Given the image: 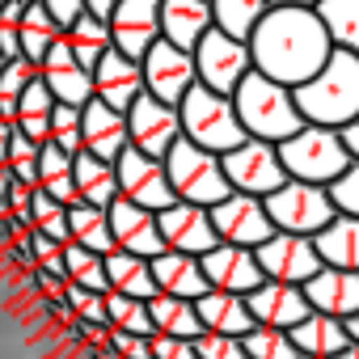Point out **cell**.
<instances>
[{
    "label": "cell",
    "mask_w": 359,
    "mask_h": 359,
    "mask_svg": "<svg viewBox=\"0 0 359 359\" xmlns=\"http://www.w3.org/2000/svg\"><path fill=\"white\" fill-rule=\"evenodd\" d=\"M338 135H342V144H346L351 161H359V118H355V123H346V127H342Z\"/></svg>",
    "instance_id": "f907efd6"
},
{
    "label": "cell",
    "mask_w": 359,
    "mask_h": 359,
    "mask_svg": "<svg viewBox=\"0 0 359 359\" xmlns=\"http://www.w3.org/2000/svg\"><path fill=\"white\" fill-rule=\"evenodd\" d=\"M34 76H39L34 64H26V60H5V68H0V97H18Z\"/></svg>",
    "instance_id": "bcb514c9"
},
{
    "label": "cell",
    "mask_w": 359,
    "mask_h": 359,
    "mask_svg": "<svg viewBox=\"0 0 359 359\" xmlns=\"http://www.w3.org/2000/svg\"><path fill=\"white\" fill-rule=\"evenodd\" d=\"M296 110L309 127H334L342 131L346 123L359 118V60L346 51H330L317 76L292 89Z\"/></svg>",
    "instance_id": "7a4b0ae2"
},
{
    "label": "cell",
    "mask_w": 359,
    "mask_h": 359,
    "mask_svg": "<svg viewBox=\"0 0 359 359\" xmlns=\"http://www.w3.org/2000/svg\"><path fill=\"white\" fill-rule=\"evenodd\" d=\"M279 161L287 169L292 182H313V187H330L334 177L351 165V152L342 144V135L334 127H300L292 140L279 144Z\"/></svg>",
    "instance_id": "8992f818"
},
{
    "label": "cell",
    "mask_w": 359,
    "mask_h": 359,
    "mask_svg": "<svg viewBox=\"0 0 359 359\" xmlns=\"http://www.w3.org/2000/svg\"><path fill=\"white\" fill-rule=\"evenodd\" d=\"M220 169H224L229 191L254 195V199H266L271 191H279L287 182V169L279 161V148L275 144H262V140H245L233 152H224L220 156Z\"/></svg>",
    "instance_id": "9c48e42d"
},
{
    "label": "cell",
    "mask_w": 359,
    "mask_h": 359,
    "mask_svg": "<svg viewBox=\"0 0 359 359\" xmlns=\"http://www.w3.org/2000/svg\"><path fill=\"white\" fill-rule=\"evenodd\" d=\"M30 229L51 237L55 245H68V208L34 187V195H30Z\"/></svg>",
    "instance_id": "f35d334b"
},
{
    "label": "cell",
    "mask_w": 359,
    "mask_h": 359,
    "mask_svg": "<svg viewBox=\"0 0 359 359\" xmlns=\"http://www.w3.org/2000/svg\"><path fill=\"white\" fill-rule=\"evenodd\" d=\"M334 359H359V342H351V346H342Z\"/></svg>",
    "instance_id": "11a10c76"
},
{
    "label": "cell",
    "mask_w": 359,
    "mask_h": 359,
    "mask_svg": "<svg viewBox=\"0 0 359 359\" xmlns=\"http://www.w3.org/2000/svg\"><path fill=\"white\" fill-rule=\"evenodd\" d=\"M330 34L317 18V9H266V18L250 34V60L254 72L266 81H279L287 89L304 85L321 72L330 60Z\"/></svg>",
    "instance_id": "6da1fadb"
},
{
    "label": "cell",
    "mask_w": 359,
    "mask_h": 359,
    "mask_svg": "<svg viewBox=\"0 0 359 359\" xmlns=\"http://www.w3.org/2000/svg\"><path fill=\"white\" fill-rule=\"evenodd\" d=\"M233 110H237L250 140H262V144H275V148L304 127L292 89L279 85V81H266L262 72H250L233 89Z\"/></svg>",
    "instance_id": "3957f363"
},
{
    "label": "cell",
    "mask_w": 359,
    "mask_h": 359,
    "mask_svg": "<svg viewBox=\"0 0 359 359\" xmlns=\"http://www.w3.org/2000/svg\"><path fill=\"white\" fill-rule=\"evenodd\" d=\"M81 148L93 152L97 161H110L127 148V118L110 106H102L97 97L81 106Z\"/></svg>",
    "instance_id": "7402d4cb"
},
{
    "label": "cell",
    "mask_w": 359,
    "mask_h": 359,
    "mask_svg": "<svg viewBox=\"0 0 359 359\" xmlns=\"http://www.w3.org/2000/svg\"><path fill=\"white\" fill-rule=\"evenodd\" d=\"M148 351H152V359H199L191 338H169V334H152Z\"/></svg>",
    "instance_id": "7dc6e473"
},
{
    "label": "cell",
    "mask_w": 359,
    "mask_h": 359,
    "mask_svg": "<svg viewBox=\"0 0 359 359\" xmlns=\"http://www.w3.org/2000/svg\"><path fill=\"white\" fill-rule=\"evenodd\" d=\"M254 258H258L262 279L296 283V287H304V283L321 271V258H317L313 237H296V233H275L271 241H262V245L254 250Z\"/></svg>",
    "instance_id": "5bb4252c"
},
{
    "label": "cell",
    "mask_w": 359,
    "mask_h": 359,
    "mask_svg": "<svg viewBox=\"0 0 359 359\" xmlns=\"http://www.w3.org/2000/svg\"><path fill=\"white\" fill-rule=\"evenodd\" d=\"M93 97L102 102V106H110V110H118V114H127L131 110V102L144 93V76H140V60H127V55H118L114 47L93 64Z\"/></svg>",
    "instance_id": "ffe728a7"
},
{
    "label": "cell",
    "mask_w": 359,
    "mask_h": 359,
    "mask_svg": "<svg viewBox=\"0 0 359 359\" xmlns=\"http://www.w3.org/2000/svg\"><path fill=\"white\" fill-rule=\"evenodd\" d=\"M245 309H250L254 325H266V330H292L313 313L296 283H275V279H262L245 296Z\"/></svg>",
    "instance_id": "d6986e66"
},
{
    "label": "cell",
    "mask_w": 359,
    "mask_h": 359,
    "mask_svg": "<svg viewBox=\"0 0 359 359\" xmlns=\"http://www.w3.org/2000/svg\"><path fill=\"white\" fill-rule=\"evenodd\" d=\"M106 330H123V334H140V338H152L148 300H135V296H118V292H106Z\"/></svg>",
    "instance_id": "8d00e7d4"
},
{
    "label": "cell",
    "mask_w": 359,
    "mask_h": 359,
    "mask_svg": "<svg viewBox=\"0 0 359 359\" xmlns=\"http://www.w3.org/2000/svg\"><path fill=\"white\" fill-rule=\"evenodd\" d=\"M195 355H199V359H245L241 338H229V334H208V330L195 338Z\"/></svg>",
    "instance_id": "ee69618b"
},
{
    "label": "cell",
    "mask_w": 359,
    "mask_h": 359,
    "mask_svg": "<svg viewBox=\"0 0 359 359\" xmlns=\"http://www.w3.org/2000/svg\"><path fill=\"white\" fill-rule=\"evenodd\" d=\"M321 0H271V9H317Z\"/></svg>",
    "instance_id": "f5cc1de1"
},
{
    "label": "cell",
    "mask_w": 359,
    "mask_h": 359,
    "mask_svg": "<svg viewBox=\"0 0 359 359\" xmlns=\"http://www.w3.org/2000/svg\"><path fill=\"white\" fill-rule=\"evenodd\" d=\"M212 5V26L216 30H224L229 39H241V43H250V34H254V26L266 18V9H271V0H208Z\"/></svg>",
    "instance_id": "1f68e13d"
},
{
    "label": "cell",
    "mask_w": 359,
    "mask_h": 359,
    "mask_svg": "<svg viewBox=\"0 0 359 359\" xmlns=\"http://www.w3.org/2000/svg\"><path fill=\"white\" fill-rule=\"evenodd\" d=\"M72 187H76V199L89 203V208H110L118 199V177H114V165L110 161H97L93 152H76L72 156Z\"/></svg>",
    "instance_id": "4316f807"
},
{
    "label": "cell",
    "mask_w": 359,
    "mask_h": 359,
    "mask_svg": "<svg viewBox=\"0 0 359 359\" xmlns=\"http://www.w3.org/2000/svg\"><path fill=\"white\" fill-rule=\"evenodd\" d=\"M300 292H304L313 313H325V317H338V321H351L359 313V271L321 266Z\"/></svg>",
    "instance_id": "44dd1931"
},
{
    "label": "cell",
    "mask_w": 359,
    "mask_h": 359,
    "mask_svg": "<svg viewBox=\"0 0 359 359\" xmlns=\"http://www.w3.org/2000/svg\"><path fill=\"white\" fill-rule=\"evenodd\" d=\"M208 212H212V229H216V237H220L224 245L258 250L262 241L275 237V224H271L262 199H254V195H237V191H233L229 199H220V203L208 208Z\"/></svg>",
    "instance_id": "4fadbf2b"
},
{
    "label": "cell",
    "mask_w": 359,
    "mask_h": 359,
    "mask_svg": "<svg viewBox=\"0 0 359 359\" xmlns=\"http://www.w3.org/2000/svg\"><path fill=\"white\" fill-rule=\"evenodd\" d=\"M148 266H152V283H156L161 296L199 300V296L208 292L203 266H199V258H191V254H173V250H165V254L148 258Z\"/></svg>",
    "instance_id": "cb8c5ba5"
},
{
    "label": "cell",
    "mask_w": 359,
    "mask_h": 359,
    "mask_svg": "<svg viewBox=\"0 0 359 359\" xmlns=\"http://www.w3.org/2000/svg\"><path fill=\"white\" fill-rule=\"evenodd\" d=\"M106 220H110V241H114V250L135 254V258H156V254H165V241H161V229H156V212L135 208V203H127V199L118 195V199L106 208Z\"/></svg>",
    "instance_id": "e0dca14e"
},
{
    "label": "cell",
    "mask_w": 359,
    "mask_h": 359,
    "mask_svg": "<svg viewBox=\"0 0 359 359\" xmlns=\"http://www.w3.org/2000/svg\"><path fill=\"white\" fill-rule=\"evenodd\" d=\"M68 241H72V245H81V250H93V254H110V250H114V241H110L106 208L72 203V208H68Z\"/></svg>",
    "instance_id": "d6a6232c"
},
{
    "label": "cell",
    "mask_w": 359,
    "mask_h": 359,
    "mask_svg": "<svg viewBox=\"0 0 359 359\" xmlns=\"http://www.w3.org/2000/svg\"><path fill=\"white\" fill-rule=\"evenodd\" d=\"M212 30V5L208 0H161V39L195 51L199 39Z\"/></svg>",
    "instance_id": "603a6c76"
},
{
    "label": "cell",
    "mask_w": 359,
    "mask_h": 359,
    "mask_svg": "<svg viewBox=\"0 0 359 359\" xmlns=\"http://www.w3.org/2000/svg\"><path fill=\"white\" fill-rule=\"evenodd\" d=\"M114 177H118V195L135 208H148V212H165L173 199L169 191V177H165V165L156 156H144L135 152L131 144L114 156Z\"/></svg>",
    "instance_id": "8fae6325"
},
{
    "label": "cell",
    "mask_w": 359,
    "mask_h": 359,
    "mask_svg": "<svg viewBox=\"0 0 359 359\" xmlns=\"http://www.w3.org/2000/svg\"><path fill=\"white\" fill-rule=\"evenodd\" d=\"M110 47L127 60H144V51L161 39V0H118L106 18Z\"/></svg>",
    "instance_id": "9a60e30c"
},
{
    "label": "cell",
    "mask_w": 359,
    "mask_h": 359,
    "mask_svg": "<svg viewBox=\"0 0 359 359\" xmlns=\"http://www.w3.org/2000/svg\"><path fill=\"white\" fill-rule=\"evenodd\" d=\"M43 76V85H47V93L60 102V106H85V102H93V76L81 68V64H68V68H43L39 72Z\"/></svg>",
    "instance_id": "d590c367"
},
{
    "label": "cell",
    "mask_w": 359,
    "mask_h": 359,
    "mask_svg": "<svg viewBox=\"0 0 359 359\" xmlns=\"http://www.w3.org/2000/svg\"><path fill=\"white\" fill-rule=\"evenodd\" d=\"M317 258L321 266H334V271H359V216H334L317 237Z\"/></svg>",
    "instance_id": "83f0119b"
},
{
    "label": "cell",
    "mask_w": 359,
    "mask_h": 359,
    "mask_svg": "<svg viewBox=\"0 0 359 359\" xmlns=\"http://www.w3.org/2000/svg\"><path fill=\"white\" fill-rule=\"evenodd\" d=\"M140 76H144V93L165 102V106H177L199 81H195V55L173 47L165 39H156L144 60H140Z\"/></svg>",
    "instance_id": "30bf717a"
},
{
    "label": "cell",
    "mask_w": 359,
    "mask_h": 359,
    "mask_svg": "<svg viewBox=\"0 0 359 359\" xmlns=\"http://www.w3.org/2000/svg\"><path fill=\"white\" fill-rule=\"evenodd\" d=\"M39 5L51 13V22H55L60 30H68V26L85 13V0H39Z\"/></svg>",
    "instance_id": "c3c4849f"
},
{
    "label": "cell",
    "mask_w": 359,
    "mask_h": 359,
    "mask_svg": "<svg viewBox=\"0 0 359 359\" xmlns=\"http://www.w3.org/2000/svg\"><path fill=\"white\" fill-rule=\"evenodd\" d=\"M64 30L51 22V13L43 9V5H26L22 9V22H18V39H22V55H26V64H43V55H47V47L60 39Z\"/></svg>",
    "instance_id": "e575fe53"
},
{
    "label": "cell",
    "mask_w": 359,
    "mask_h": 359,
    "mask_svg": "<svg viewBox=\"0 0 359 359\" xmlns=\"http://www.w3.org/2000/svg\"><path fill=\"white\" fill-rule=\"evenodd\" d=\"M262 208H266L275 233H296V237H317V233L338 216L325 187L292 182V177H287L279 191H271V195L262 199Z\"/></svg>",
    "instance_id": "52a82bcc"
},
{
    "label": "cell",
    "mask_w": 359,
    "mask_h": 359,
    "mask_svg": "<svg viewBox=\"0 0 359 359\" xmlns=\"http://www.w3.org/2000/svg\"><path fill=\"white\" fill-rule=\"evenodd\" d=\"M9 135H13V123H5V118H0V144H5Z\"/></svg>",
    "instance_id": "6f0895ef"
},
{
    "label": "cell",
    "mask_w": 359,
    "mask_h": 359,
    "mask_svg": "<svg viewBox=\"0 0 359 359\" xmlns=\"http://www.w3.org/2000/svg\"><path fill=\"white\" fill-rule=\"evenodd\" d=\"M287 338H292V346L300 351V359H334L342 346H351L346 321L325 317V313H309L300 325L287 330Z\"/></svg>",
    "instance_id": "d4e9b609"
},
{
    "label": "cell",
    "mask_w": 359,
    "mask_h": 359,
    "mask_svg": "<svg viewBox=\"0 0 359 359\" xmlns=\"http://www.w3.org/2000/svg\"><path fill=\"white\" fill-rule=\"evenodd\" d=\"M127 118V144L144 156H165L177 140H182V123H177V106H165L148 93H140L131 102V110L123 114Z\"/></svg>",
    "instance_id": "7c38bea8"
},
{
    "label": "cell",
    "mask_w": 359,
    "mask_h": 359,
    "mask_svg": "<svg viewBox=\"0 0 359 359\" xmlns=\"http://www.w3.org/2000/svg\"><path fill=\"white\" fill-rule=\"evenodd\" d=\"M114 5H118V0H85V13H93V18H110L114 13Z\"/></svg>",
    "instance_id": "816d5d0a"
},
{
    "label": "cell",
    "mask_w": 359,
    "mask_h": 359,
    "mask_svg": "<svg viewBox=\"0 0 359 359\" xmlns=\"http://www.w3.org/2000/svg\"><path fill=\"white\" fill-rule=\"evenodd\" d=\"M346 334H351V342H359V313H355V317L346 321Z\"/></svg>",
    "instance_id": "9f6ffc18"
},
{
    "label": "cell",
    "mask_w": 359,
    "mask_h": 359,
    "mask_svg": "<svg viewBox=\"0 0 359 359\" xmlns=\"http://www.w3.org/2000/svg\"><path fill=\"white\" fill-rule=\"evenodd\" d=\"M0 118H5V123H18V97H0Z\"/></svg>",
    "instance_id": "db71d44e"
},
{
    "label": "cell",
    "mask_w": 359,
    "mask_h": 359,
    "mask_svg": "<svg viewBox=\"0 0 359 359\" xmlns=\"http://www.w3.org/2000/svg\"><path fill=\"white\" fill-rule=\"evenodd\" d=\"M165 177H169V191L177 203H195V208H216L220 199H229V182H224V169L220 156L208 148H195L191 140H177L165 156Z\"/></svg>",
    "instance_id": "5b68a950"
},
{
    "label": "cell",
    "mask_w": 359,
    "mask_h": 359,
    "mask_svg": "<svg viewBox=\"0 0 359 359\" xmlns=\"http://www.w3.org/2000/svg\"><path fill=\"white\" fill-rule=\"evenodd\" d=\"M22 5H39V0H22Z\"/></svg>",
    "instance_id": "680465c9"
},
{
    "label": "cell",
    "mask_w": 359,
    "mask_h": 359,
    "mask_svg": "<svg viewBox=\"0 0 359 359\" xmlns=\"http://www.w3.org/2000/svg\"><path fill=\"white\" fill-rule=\"evenodd\" d=\"M64 304L76 321L106 325V292H89V287H76V283L64 279Z\"/></svg>",
    "instance_id": "60d3db41"
},
{
    "label": "cell",
    "mask_w": 359,
    "mask_h": 359,
    "mask_svg": "<svg viewBox=\"0 0 359 359\" xmlns=\"http://www.w3.org/2000/svg\"><path fill=\"white\" fill-rule=\"evenodd\" d=\"M64 39H68V47H72V60H76L85 72H93V64L110 51V30H106V22L93 18V13H81V18L64 30Z\"/></svg>",
    "instance_id": "836d02e7"
},
{
    "label": "cell",
    "mask_w": 359,
    "mask_h": 359,
    "mask_svg": "<svg viewBox=\"0 0 359 359\" xmlns=\"http://www.w3.org/2000/svg\"><path fill=\"white\" fill-rule=\"evenodd\" d=\"M0 5H5V0H0Z\"/></svg>",
    "instance_id": "91938a15"
},
{
    "label": "cell",
    "mask_w": 359,
    "mask_h": 359,
    "mask_svg": "<svg viewBox=\"0 0 359 359\" xmlns=\"http://www.w3.org/2000/svg\"><path fill=\"white\" fill-rule=\"evenodd\" d=\"M241 351H245V359H300L287 330H266V325H254L241 338Z\"/></svg>",
    "instance_id": "ab89813d"
},
{
    "label": "cell",
    "mask_w": 359,
    "mask_h": 359,
    "mask_svg": "<svg viewBox=\"0 0 359 359\" xmlns=\"http://www.w3.org/2000/svg\"><path fill=\"white\" fill-rule=\"evenodd\" d=\"M317 18L330 34V47L359 60V0H321Z\"/></svg>",
    "instance_id": "4dcf8cb0"
},
{
    "label": "cell",
    "mask_w": 359,
    "mask_h": 359,
    "mask_svg": "<svg viewBox=\"0 0 359 359\" xmlns=\"http://www.w3.org/2000/svg\"><path fill=\"white\" fill-rule=\"evenodd\" d=\"M51 106H55V97L47 93V85H43V76H34L22 93H18V118H34V114H51Z\"/></svg>",
    "instance_id": "f6af8a7d"
},
{
    "label": "cell",
    "mask_w": 359,
    "mask_h": 359,
    "mask_svg": "<svg viewBox=\"0 0 359 359\" xmlns=\"http://www.w3.org/2000/svg\"><path fill=\"white\" fill-rule=\"evenodd\" d=\"M177 123H182V140H191L195 148H208L216 156L233 152L237 144H245V127L233 110V97L212 93L203 85H195L182 102H177Z\"/></svg>",
    "instance_id": "277c9868"
},
{
    "label": "cell",
    "mask_w": 359,
    "mask_h": 359,
    "mask_svg": "<svg viewBox=\"0 0 359 359\" xmlns=\"http://www.w3.org/2000/svg\"><path fill=\"white\" fill-rule=\"evenodd\" d=\"M325 191H330V203L338 216H359V161H351Z\"/></svg>",
    "instance_id": "7bdbcfd3"
},
{
    "label": "cell",
    "mask_w": 359,
    "mask_h": 359,
    "mask_svg": "<svg viewBox=\"0 0 359 359\" xmlns=\"http://www.w3.org/2000/svg\"><path fill=\"white\" fill-rule=\"evenodd\" d=\"M203 266V279L212 292H233V296H250L258 283H262V271H258V258L254 250H241V245H216L199 258Z\"/></svg>",
    "instance_id": "ac0fdd59"
},
{
    "label": "cell",
    "mask_w": 359,
    "mask_h": 359,
    "mask_svg": "<svg viewBox=\"0 0 359 359\" xmlns=\"http://www.w3.org/2000/svg\"><path fill=\"white\" fill-rule=\"evenodd\" d=\"M51 144L68 156L81 152V110L76 106H51Z\"/></svg>",
    "instance_id": "b9f144b4"
},
{
    "label": "cell",
    "mask_w": 359,
    "mask_h": 359,
    "mask_svg": "<svg viewBox=\"0 0 359 359\" xmlns=\"http://www.w3.org/2000/svg\"><path fill=\"white\" fill-rule=\"evenodd\" d=\"M195 55V81L212 93H224L233 97V89L254 72V60H250V43L241 39H229L224 30H208L199 39V47L191 51Z\"/></svg>",
    "instance_id": "ba28073f"
},
{
    "label": "cell",
    "mask_w": 359,
    "mask_h": 359,
    "mask_svg": "<svg viewBox=\"0 0 359 359\" xmlns=\"http://www.w3.org/2000/svg\"><path fill=\"white\" fill-rule=\"evenodd\" d=\"M148 317H152V334H169V338H199L203 325H199V313H195V300H177V296H152L148 300Z\"/></svg>",
    "instance_id": "f546056e"
},
{
    "label": "cell",
    "mask_w": 359,
    "mask_h": 359,
    "mask_svg": "<svg viewBox=\"0 0 359 359\" xmlns=\"http://www.w3.org/2000/svg\"><path fill=\"white\" fill-rule=\"evenodd\" d=\"M102 266H106V287H110V292H118V296H135V300H152V296H156V283H152V266H148V258H135V254L110 250V254H102Z\"/></svg>",
    "instance_id": "f1b7e54d"
},
{
    "label": "cell",
    "mask_w": 359,
    "mask_h": 359,
    "mask_svg": "<svg viewBox=\"0 0 359 359\" xmlns=\"http://www.w3.org/2000/svg\"><path fill=\"white\" fill-rule=\"evenodd\" d=\"M64 279L76 283V287H89V292H110L106 287V266H102V254L93 250H81V245H64Z\"/></svg>",
    "instance_id": "74e56055"
},
{
    "label": "cell",
    "mask_w": 359,
    "mask_h": 359,
    "mask_svg": "<svg viewBox=\"0 0 359 359\" xmlns=\"http://www.w3.org/2000/svg\"><path fill=\"white\" fill-rule=\"evenodd\" d=\"M195 313H199V325L208 334H229V338H245L254 330V317L245 309V296H233V292H203L195 300Z\"/></svg>",
    "instance_id": "484cf974"
},
{
    "label": "cell",
    "mask_w": 359,
    "mask_h": 359,
    "mask_svg": "<svg viewBox=\"0 0 359 359\" xmlns=\"http://www.w3.org/2000/svg\"><path fill=\"white\" fill-rule=\"evenodd\" d=\"M156 229H161L165 250H173V254L203 258L208 250L220 245V237L212 229V212L195 208V203H169L165 212H156Z\"/></svg>",
    "instance_id": "2e32d148"
},
{
    "label": "cell",
    "mask_w": 359,
    "mask_h": 359,
    "mask_svg": "<svg viewBox=\"0 0 359 359\" xmlns=\"http://www.w3.org/2000/svg\"><path fill=\"white\" fill-rule=\"evenodd\" d=\"M0 60H26V55H22L18 26H0Z\"/></svg>",
    "instance_id": "681fc988"
}]
</instances>
